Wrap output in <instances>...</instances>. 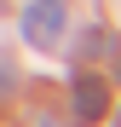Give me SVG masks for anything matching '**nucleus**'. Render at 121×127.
<instances>
[{"label": "nucleus", "mask_w": 121, "mask_h": 127, "mask_svg": "<svg viewBox=\"0 0 121 127\" xmlns=\"http://www.w3.org/2000/svg\"><path fill=\"white\" fill-rule=\"evenodd\" d=\"M12 87H17V69H12L6 58H0V93H12Z\"/></svg>", "instance_id": "3"}, {"label": "nucleus", "mask_w": 121, "mask_h": 127, "mask_svg": "<svg viewBox=\"0 0 121 127\" xmlns=\"http://www.w3.org/2000/svg\"><path fill=\"white\" fill-rule=\"evenodd\" d=\"M64 35V0H29L23 6V40L40 52H52V40Z\"/></svg>", "instance_id": "2"}, {"label": "nucleus", "mask_w": 121, "mask_h": 127, "mask_svg": "<svg viewBox=\"0 0 121 127\" xmlns=\"http://www.w3.org/2000/svg\"><path fill=\"white\" fill-rule=\"evenodd\" d=\"M69 110H75V121H104L110 116V81L104 75H92V69H81L75 81H69Z\"/></svg>", "instance_id": "1"}, {"label": "nucleus", "mask_w": 121, "mask_h": 127, "mask_svg": "<svg viewBox=\"0 0 121 127\" xmlns=\"http://www.w3.org/2000/svg\"><path fill=\"white\" fill-rule=\"evenodd\" d=\"M110 127H121V116H115V121H110Z\"/></svg>", "instance_id": "5"}, {"label": "nucleus", "mask_w": 121, "mask_h": 127, "mask_svg": "<svg viewBox=\"0 0 121 127\" xmlns=\"http://www.w3.org/2000/svg\"><path fill=\"white\" fill-rule=\"evenodd\" d=\"M0 6H6V0H0Z\"/></svg>", "instance_id": "6"}, {"label": "nucleus", "mask_w": 121, "mask_h": 127, "mask_svg": "<svg viewBox=\"0 0 121 127\" xmlns=\"http://www.w3.org/2000/svg\"><path fill=\"white\" fill-rule=\"evenodd\" d=\"M115 81H121V46H115Z\"/></svg>", "instance_id": "4"}]
</instances>
